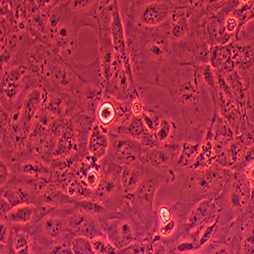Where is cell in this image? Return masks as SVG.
<instances>
[{"label":"cell","mask_w":254,"mask_h":254,"mask_svg":"<svg viewBox=\"0 0 254 254\" xmlns=\"http://www.w3.org/2000/svg\"><path fill=\"white\" fill-rule=\"evenodd\" d=\"M122 17L136 90L143 98L147 90L157 87L161 71L172 59L170 20L159 28H141Z\"/></svg>","instance_id":"6da1fadb"},{"label":"cell","mask_w":254,"mask_h":254,"mask_svg":"<svg viewBox=\"0 0 254 254\" xmlns=\"http://www.w3.org/2000/svg\"><path fill=\"white\" fill-rule=\"evenodd\" d=\"M181 171L184 182L180 188V200L176 206L180 207L182 211L186 210L187 214L203 199L215 200L233 174L231 169L217 164L201 171L193 169H185Z\"/></svg>","instance_id":"3957f363"},{"label":"cell","mask_w":254,"mask_h":254,"mask_svg":"<svg viewBox=\"0 0 254 254\" xmlns=\"http://www.w3.org/2000/svg\"><path fill=\"white\" fill-rule=\"evenodd\" d=\"M174 181L175 176L157 172L149 167L146 177L136 191L128 196H125L132 213L144 228H150L154 225V201L159 187L163 183L169 184Z\"/></svg>","instance_id":"ba28073f"},{"label":"cell","mask_w":254,"mask_h":254,"mask_svg":"<svg viewBox=\"0 0 254 254\" xmlns=\"http://www.w3.org/2000/svg\"><path fill=\"white\" fill-rule=\"evenodd\" d=\"M178 131V127L175 121L172 119L168 111L163 115L157 131L155 132V138L159 145L175 144V139Z\"/></svg>","instance_id":"d590c367"},{"label":"cell","mask_w":254,"mask_h":254,"mask_svg":"<svg viewBox=\"0 0 254 254\" xmlns=\"http://www.w3.org/2000/svg\"><path fill=\"white\" fill-rule=\"evenodd\" d=\"M105 89L97 84L81 80L74 94L77 112L89 115L96 119V113L104 98Z\"/></svg>","instance_id":"44dd1931"},{"label":"cell","mask_w":254,"mask_h":254,"mask_svg":"<svg viewBox=\"0 0 254 254\" xmlns=\"http://www.w3.org/2000/svg\"><path fill=\"white\" fill-rule=\"evenodd\" d=\"M11 239V229L6 222L1 220L0 223V243L1 246H7Z\"/></svg>","instance_id":"f907efd6"},{"label":"cell","mask_w":254,"mask_h":254,"mask_svg":"<svg viewBox=\"0 0 254 254\" xmlns=\"http://www.w3.org/2000/svg\"><path fill=\"white\" fill-rule=\"evenodd\" d=\"M220 217V210L215 200L203 199L196 203L186 215L181 225L182 232L186 235L199 230L202 226L214 222Z\"/></svg>","instance_id":"ac0fdd59"},{"label":"cell","mask_w":254,"mask_h":254,"mask_svg":"<svg viewBox=\"0 0 254 254\" xmlns=\"http://www.w3.org/2000/svg\"><path fill=\"white\" fill-rule=\"evenodd\" d=\"M105 94L124 102H130L133 97L138 94L135 84L127 74L119 55L113 73L109 80L106 82Z\"/></svg>","instance_id":"e0dca14e"},{"label":"cell","mask_w":254,"mask_h":254,"mask_svg":"<svg viewBox=\"0 0 254 254\" xmlns=\"http://www.w3.org/2000/svg\"><path fill=\"white\" fill-rule=\"evenodd\" d=\"M232 171H238V172H242L245 177L247 178V180L249 181L251 188L254 187V161H250Z\"/></svg>","instance_id":"7dc6e473"},{"label":"cell","mask_w":254,"mask_h":254,"mask_svg":"<svg viewBox=\"0 0 254 254\" xmlns=\"http://www.w3.org/2000/svg\"><path fill=\"white\" fill-rule=\"evenodd\" d=\"M177 228H178V220H177V217H174L169 223L164 225H159L158 231H159L160 236L164 238H169L174 234Z\"/></svg>","instance_id":"f6af8a7d"},{"label":"cell","mask_w":254,"mask_h":254,"mask_svg":"<svg viewBox=\"0 0 254 254\" xmlns=\"http://www.w3.org/2000/svg\"><path fill=\"white\" fill-rule=\"evenodd\" d=\"M75 200L76 199L62 191L55 184L50 183L39 197L38 204H47L54 208H60L74 204Z\"/></svg>","instance_id":"836d02e7"},{"label":"cell","mask_w":254,"mask_h":254,"mask_svg":"<svg viewBox=\"0 0 254 254\" xmlns=\"http://www.w3.org/2000/svg\"><path fill=\"white\" fill-rule=\"evenodd\" d=\"M195 70L197 73L198 81L201 83L206 90L213 106L218 104L219 101V86H218V78L216 70L211 67L209 64H202L199 66H195Z\"/></svg>","instance_id":"d6a6232c"},{"label":"cell","mask_w":254,"mask_h":254,"mask_svg":"<svg viewBox=\"0 0 254 254\" xmlns=\"http://www.w3.org/2000/svg\"><path fill=\"white\" fill-rule=\"evenodd\" d=\"M215 163H216V150H215V142H214L213 124H211V120H210L204 138L201 142L198 156L194 164L190 169H193V170H196V171H201L211 167Z\"/></svg>","instance_id":"f1b7e54d"},{"label":"cell","mask_w":254,"mask_h":254,"mask_svg":"<svg viewBox=\"0 0 254 254\" xmlns=\"http://www.w3.org/2000/svg\"><path fill=\"white\" fill-rule=\"evenodd\" d=\"M235 139L240 142L245 149H249L254 144V124L250 122L248 116L243 117Z\"/></svg>","instance_id":"f35d334b"},{"label":"cell","mask_w":254,"mask_h":254,"mask_svg":"<svg viewBox=\"0 0 254 254\" xmlns=\"http://www.w3.org/2000/svg\"><path fill=\"white\" fill-rule=\"evenodd\" d=\"M166 112L167 110L159 105L145 106V108L140 116V119L144 124L145 128L151 133L155 134L161 122V119Z\"/></svg>","instance_id":"8d00e7d4"},{"label":"cell","mask_w":254,"mask_h":254,"mask_svg":"<svg viewBox=\"0 0 254 254\" xmlns=\"http://www.w3.org/2000/svg\"><path fill=\"white\" fill-rule=\"evenodd\" d=\"M232 60L235 69L243 77L250 79L254 69V47L246 30H243L239 37L232 42Z\"/></svg>","instance_id":"d6986e66"},{"label":"cell","mask_w":254,"mask_h":254,"mask_svg":"<svg viewBox=\"0 0 254 254\" xmlns=\"http://www.w3.org/2000/svg\"><path fill=\"white\" fill-rule=\"evenodd\" d=\"M210 46L196 33H190L185 39L171 43L172 58L180 64L199 66L209 64Z\"/></svg>","instance_id":"4fadbf2b"},{"label":"cell","mask_w":254,"mask_h":254,"mask_svg":"<svg viewBox=\"0 0 254 254\" xmlns=\"http://www.w3.org/2000/svg\"><path fill=\"white\" fill-rule=\"evenodd\" d=\"M107 158L121 167L142 163L144 147L137 140L120 133H109Z\"/></svg>","instance_id":"5bb4252c"},{"label":"cell","mask_w":254,"mask_h":254,"mask_svg":"<svg viewBox=\"0 0 254 254\" xmlns=\"http://www.w3.org/2000/svg\"><path fill=\"white\" fill-rule=\"evenodd\" d=\"M181 144L158 145L153 149H145L142 156V164L153 170L175 176V164L180 154Z\"/></svg>","instance_id":"9a60e30c"},{"label":"cell","mask_w":254,"mask_h":254,"mask_svg":"<svg viewBox=\"0 0 254 254\" xmlns=\"http://www.w3.org/2000/svg\"><path fill=\"white\" fill-rule=\"evenodd\" d=\"M0 172H1V174H0V185H1V187H4L14 177L13 166L5 160L1 159L0 160Z\"/></svg>","instance_id":"ee69618b"},{"label":"cell","mask_w":254,"mask_h":254,"mask_svg":"<svg viewBox=\"0 0 254 254\" xmlns=\"http://www.w3.org/2000/svg\"><path fill=\"white\" fill-rule=\"evenodd\" d=\"M65 59V58H64ZM68 64L74 69L77 75L80 77L81 80L97 84V86L106 88V81L102 74L101 64H100V58L97 56L96 59L89 64H82V63L76 62L73 57L65 59Z\"/></svg>","instance_id":"83f0119b"},{"label":"cell","mask_w":254,"mask_h":254,"mask_svg":"<svg viewBox=\"0 0 254 254\" xmlns=\"http://www.w3.org/2000/svg\"><path fill=\"white\" fill-rule=\"evenodd\" d=\"M67 224L70 236H81L91 240L106 236L102 224L94 217L71 205L67 211Z\"/></svg>","instance_id":"2e32d148"},{"label":"cell","mask_w":254,"mask_h":254,"mask_svg":"<svg viewBox=\"0 0 254 254\" xmlns=\"http://www.w3.org/2000/svg\"><path fill=\"white\" fill-rule=\"evenodd\" d=\"M143 227L127 204L103 225L106 237L118 249H125L135 240L139 228Z\"/></svg>","instance_id":"7c38bea8"},{"label":"cell","mask_w":254,"mask_h":254,"mask_svg":"<svg viewBox=\"0 0 254 254\" xmlns=\"http://www.w3.org/2000/svg\"><path fill=\"white\" fill-rule=\"evenodd\" d=\"M42 106H43V88L38 86L28 93L19 110V123L30 132Z\"/></svg>","instance_id":"cb8c5ba5"},{"label":"cell","mask_w":254,"mask_h":254,"mask_svg":"<svg viewBox=\"0 0 254 254\" xmlns=\"http://www.w3.org/2000/svg\"><path fill=\"white\" fill-rule=\"evenodd\" d=\"M250 76H254V69H253V71H252V73H251Z\"/></svg>","instance_id":"11a10c76"},{"label":"cell","mask_w":254,"mask_h":254,"mask_svg":"<svg viewBox=\"0 0 254 254\" xmlns=\"http://www.w3.org/2000/svg\"><path fill=\"white\" fill-rule=\"evenodd\" d=\"M71 249L73 254H97L92 240L86 237L76 236L71 239Z\"/></svg>","instance_id":"60d3db41"},{"label":"cell","mask_w":254,"mask_h":254,"mask_svg":"<svg viewBox=\"0 0 254 254\" xmlns=\"http://www.w3.org/2000/svg\"><path fill=\"white\" fill-rule=\"evenodd\" d=\"M117 117L118 100L105 94L96 113V122L103 129L109 132L110 127H112L117 121Z\"/></svg>","instance_id":"1f68e13d"},{"label":"cell","mask_w":254,"mask_h":254,"mask_svg":"<svg viewBox=\"0 0 254 254\" xmlns=\"http://www.w3.org/2000/svg\"><path fill=\"white\" fill-rule=\"evenodd\" d=\"M175 210H176V206H170L168 204H161L158 207L157 210V219L159 221V225H164L170 222L174 217H176L175 215Z\"/></svg>","instance_id":"7bdbcfd3"},{"label":"cell","mask_w":254,"mask_h":254,"mask_svg":"<svg viewBox=\"0 0 254 254\" xmlns=\"http://www.w3.org/2000/svg\"><path fill=\"white\" fill-rule=\"evenodd\" d=\"M176 249L179 253L181 254H188L191 253L194 251H197L196 248V243H195V239L194 238H189V239H183L181 240L177 246Z\"/></svg>","instance_id":"bcb514c9"},{"label":"cell","mask_w":254,"mask_h":254,"mask_svg":"<svg viewBox=\"0 0 254 254\" xmlns=\"http://www.w3.org/2000/svg\"><path fill=\"white\" fill-rule=\"evenodd\" d=\"M92 244L97 254H117L118 252V249L106 236L93 239Z\"/></svg>","instance_id":"b9f144b4"},{"label":"cell","mask_w":254,"mask_h":254,"mask_svg":"<svg viewBox=\"0 0 254 254\" xmlns=\"http://www.w3.org/2000/svg\"><path fill=\"white\" fill-rule=\"evenodd\" d=\"M42 108L46 109L58 118L66 119L73 116L77 110V106L72 95L43 89Z\"/></svg>","instance_id":"7402d4cb"},{"label":"cell","mask_w":254,"mask_h":254,"mask_svg":"<svg viewBox=\"0 0 254 254\" xmlns=\"http://www.w3.org/2000/svg\"><path fill=\"white\" fill-rule=\"evenodd\" d=\"M223 75L230 86L232 94L235 98V101L238 105V107H239L243 117H247L248 111L251 109V96H250L251 82H250V79L243 77L236 69L229 72V73H225Z\"/></svg>","instance_id":"603a6c76"},{"label":"cell","mask_w":254,"mask_h":254,"mask_svg":"<svg viewBox=\"0 0 254 254\" xmlns=\"http://www.w3.org/2000/svg\"><path fill=\"white\" fill-rule=\"evenodd\" d=\"M36 2L42 12L49 14L60 4L61 0H50V1H46V0H36Z\"/></svg>","instance_id":"681fc988"},{"label":"cell","mask_w":254,"mask_h":254,"mask_svg":"<svg viewBox=\"0 0 254 254\" xmlns=\"http://www.w3.org/2000/svg\"><path fill=\"white\" fill-rule=\"evenodd\" d=\"M101 1L99 0H68L67 1L68 8L77 26L80 29L82 27L93 29L97 37L100 35L99 13Z\"/></svg>","instance_id":"ffe728a7"},{"label":"cell","mask_w":254,"mask_h":254,"mask_svg":"<svg viewBox=\"0 0 254 254\" xmlns=\"http://www.w3.org/2000/svg\"><path fill=\"white\" fill-rule=\"evenodd\" d=\"M202 141H192L184 139L180 144V154L175 164V170L181 171L185 169H190L194 164L198 153L200 151Z\"/></svg>","instance_id":"e575fe53"},{"label":"cell","mask_w":254,"mask_h":254,"mask_svg":"<svg viewBox=\"0 0 254 254\" xmlns=\"http://www.w3.org/2000/svg\"><path fill=\"white\" fill-rule=\"evenodd\" d=\"M209 65L223 74L235 70L232 60V42L226 45L211 46L209 50Z\"/></svg>","instance_id":"4dcf8cb0"},{"label":"cell","mask_w":254,"mask_h":254,"mask_svg":"<svg viewBox=\"0 0 254 254\" xmlns=\"http://www.w3.org/2000/svg\"><path fill=\"white\" fill-rule=\"evenodd\" d=\"M100 164L101 180L94 190V199L111 211H119L127 204L120 180L122 167L107 157Z\"/></svg>","instance_id":"9c48e42d"},{"label":"cell","mask_w":254,"mask_h":254,"mask_svg":"<svg viewBox=\"0 0 254 254\" xmlns=\"http://www.w3.org/2000/svg\"><path fill=\"white\" fill-rule=\"evenodd\" d=\"M252 198L251 185L242 172L233 171L215 203L220 210V224L230 223L241 216Z\"/></svg>","instance_id":"8992f818"},{"label":"cell","mask_w":254,"mask_h":254,"mask_svg":"<svg viewBox=\"0 0 254 254\" xmlns=\"http://www.w3.org/2000/svg\"><path fill=\"white\" fill-rule=\"evenodd\" d=\"M234 13L237 15L240 22L241 30H245V26L254 19V0H240L238 6L235 8Z\"/></svg>","instance_id":"ab89813d"},{"label":"cell","mask_w":254,"mask_h":254,"mask_svg":"<svg viewBox=\"0 0 254 254\" xmlns=\"http://www.w3.org/2000/svg\"><path fill=\"white\" fill-rule=\"evenodd\" d=\"M214 110H216L219 115H221L230 124L232 129L234 130L235 134L237 135L243 119V115L237 103L220 93L218 104L214 107Z\"/></svg>","instance_id":"f546056e"},{"label":"cell","mask_w":254,"mask_h":254,"mask_svg":"<svg viewBox=\"0 0 254 254\" xmlns=\"http://www.w3.org/2000/svg\"><path fill=\"white\" fill-rule=\"evenodd\" d=\"M11 209L12 207L9 202L3 197H0V213H1V218L5 217Z\"/></svg>","instance_id":"816d5d0a"},{"label":"cell","mask_w":254,"mask_h":254,"mask_svg":"<svg viewBox=\"0 0 254 254\" xmlns=\"http://www.w3.org/2000/svg\"><path fill=\"white\" fill-rule=\"evenodd\" d=\"M41 86L39 78L25 65H15L1 71V109L12 114L22 108L28 93Z\"/></svg>","instance_id":"5b68a950"},{"label":"cell","mask_w":254,"mask_h":254,"mask_svg":"<svg viewBox=\"0 0 254 254\" xmlns=\"http://www.w3.org/2000/svg\"><path fill=\"white\" fill-rule=\"evenodd\" d=\"M110 145L109 132L103 129L102 127L95 121L88 138L87 152L88 155L96 163H100L108 155Z\"/></svg>","instance_id":"d4e9b609"},{"label":"cell","mask_w":254,"mask_h":254,"mask_svg":"<svg viewBox=\"0 0 254 254\" xmlns=\"http://www.w3.org/2000/svg\"><path fill=\"white\" fill-rule=\"evenodd\" d=\"M71 205L55 208L33 226L29 231L33 244L51 247L59 242L72 238L69 234L67 224V211Z\"/></svg>","instance_id":"8fae6325"},{"label":"cell","mask_w":254,"mask_h":254,"mask_svg":"<svg viewBox=\"0 0 254 254\" xmlns=\"http://www.w3.org/2000/svg\"><path fill=\"white\" fill-rule=\"evenodd\" d=\"M149 167L142 163L122 167L120 180L125 196L134 193L146 177Z\"/></svg>","instance_id":"4316f807"},{"label":"cell","mask_w":254,"mask_h":254,"mask_svg":"<svg viewBox=\"0 0 254 254\" xmlns=\"http://www.w3.org/2000/svg\"><path fill=\"white\" fill-rule=\"evenodd\" d=\"M142 99L143 98L139 94H137L133 97V99L130 102V111L133 117H140L145 108V105L143 104Z\"/></svg>","instance_id":"c3c4849f"},{"label":"cell","mask_w":254,"mask_h":254,"mask_svg":"<svg viewBox=\"0 0 254 254\" xmlns=\"http://www.w3.org/2000/svg\"><path fill=\"white\" fill-rule=\"evenodd\" d=\"M157 87L167 91L177 105L185 127V139L202 141L211 118L201 103L195 67L180 64L172 58L161 71Z\"/></svg>","instance_id":"7a4b0ae2"},{"label":"cell","mask_w":254,"mask_h":254,"mask_svg":"<svg viewBox=\"0 0 254 254\" xmlns=\"http://www.w3.org/2000/svg\"><path fill=\"white\" fill-rule=\"evenodd\" d=\"M177 1L170 0H133L119 1L122 15L141 28H159L170 20Z\"/></svg>","instance_id":"52a82bcc"},{"label":"cell","mask_w":254,"mask_h":254,"mask_svg":"<svg viewBox=\"0 0 254 254\" xmlns=\"http://www.w3.org/2000/svg\"><path fill=\"white\" fill-rule=\"evenodd\" d=\"M219 226H220V217L217 218L214 222L208 223V224L202 226L199 230L191 233L195 239L197 251L202 249L204 246H206L208 244V242L216 234Z\"/></svg>","instance_id":"74e56055"},{"label":"cell","mask_w":254,"mask_h":254,"mask_svg":"<svg viewBox=\"0 0 254 254\" xmlns=\"http://www.w3.org/2000/svg\"><path fill=\"white\" fill-rule=\"evenodd\" d=\"M188 254H201L200 252H198V251H194V252H191V253H188Z\"/></svg>","instance_id":"db71d44e"},{"label":"cell","mask_w":254,"mask_h":254,"mask_svg":"<svg viewBox=\"0 0 254 254\" xmlns=\"http://www.w3.org/2000/svg\"><path fill=\"white\" fill-rule=\"evenodd\" d=\"M178 7L170 18V40L171 43L185 39L190 33V12L188 0L177 1Z\"/></svg>","instance_id":"484cf974"},{"label":"cell","mask_w":254,"mask_h":254,"mask_svg":"<svg viewBox=\"0 0 254 254\" xmlns=\"http://www.w3.org/2000/svg\"><path fill=\"white\" fill-rule=\"evenodd\" d=\"M79 31L80 28L68 8L67 1L61 0L60 4L48 14L43 44L63 58H72L76 51Z\"/></svg>","instance_id":"277c9868"},{"label":"cell","mask_w":254,"mask_h":254,"mask_svg":"<svg viewBox=\"0 0 254 254\" xmlns=\"http://www.w3.org/2000/svg\"><path fill=\"white\" fill-rule=\"evenodd\" d=\"M211 254H231V251L226 245H221L217 247Z\"/></svg>","instance_id":"f5cc1de1"},{"label":"cell","mask_w":254,"mask_h":254,"mask_svg":"<svg viewBox=\"0 0 254 254\" xmlns=\"http://www.w3.org/2000/svg\"><path fill=\"white\" fill-rule=\"evenodd\" d=\"M80 82V77L68 62L62 56L51 51L40 77L41 87L44 90L66 93L74 97Z\"/></svg>","instance_id":"30bf717a"}]
</instances>
